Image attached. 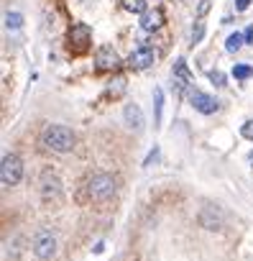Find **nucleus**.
<instances>
[{
  "mask_svg": "<svg viewBox=\"0 0 253 261\" xmlns=\"http://www.w3.org/2000/svg\"><path fill=\"white\" fill-rule=\"evenodd\" d=\"M233 77L235 80H248V77H253V67L250 64H235L233 67Z\"/></svg>",
  "mask_w": 253,
  "mask_h": 261,
  "instance_id": "a211bd4d",
  "label": "nucleus"
},
{
  "mask_svg": "<svg viewBox=\"0 0 253 261\" xmlns=\"http://www.w3.org/2000/svg\"><path fill=\"white\" fill-rule=\"evenodd\" d=\"M210 3H212V0H202V3L197 6V16H200V18H202V16L210 11Z\"/></svg>",
  "mask_w": 253,
  "mask_h": 261,
  "instance_id": "b1692460",
  "label": "nucleus"
},
{
  "mask_svg": "<svg viewBox=\"0 0 253 261\" xmlns=\"http://www.w3.org/2000/svg\"><path fill=\"white\" fill-rule=\"evenodd\" d=\"M23 177V162L18 154H6L3 164H0V182L6 187H16Z\"/></svg>",
  "mask_w": 253,
  "mask_h": 261,
  "instance_id": "7ed1b4c3",
  "label": "nucleus"
},
{
  "mask_svg": "<svg viewBox=\"0 0 253 261\" xmlns=\"http://www.w3.org/2000/svg\"><path fill=\"white\" fill-rule=\"evenodd\" d=\"M205 39V23L202 21H197L194 23V29H192V44H200Z\"/></svg>",
  "mask_w": 253,
  "mask_h": 261,
  "instance_id": "6ab92c4d",
  "label": "nucleus"
},
{
  "mask_svg": "<svg viewBox=\"0 0 253 261\" xmlns=\"http://www.w3.org/2000/svg\"><path fill=\"white\" fill-rule=\"evenodd\" d=\"M161 110H164V92L161 87L154 90V115H156V125L161 123Z\"/></svg>",
  "mask_w": 253,
  "mask_h": 261,
  "instance_id": "dca6fc26",
  "label": "nucleus"
},
{
  "mask_svg": "<svg viewBox=\"0 0 253 261\" xmlns=\"http://www.w3.org/2000/svg\"><path fill=\"white\" fill-rule=\"evenodd\" d=\"M156 159H159V146H154V151H151V154L146 156V162H144V167H151V164H154Z\"/></svg>",
  "mask_w": 253,
  "mask_h": 261,
  "instance_id": "5701e85b",
  "label": "nucleus"
},
{
  "mask_svg": "<svg viewBox=\"0 0 253 261\" xmlns=\"http://www.w3.org/2000/svg\"><path fill=\"white\" fill-rule=\"evenodd\" d=\"M248 162H250V164H253V151H250V154H248Z\"/></svg>",
  "mask_w": 253,
  "mask_h": 261,
  "instance_id": "bb28decb",
  "label": "nucleus"
},
{
  "mask_svg": "<svg viewBox=\"0 0 253 261\" xmlns=\"http://www.w3.org/2000/svg\"><path fill=\"white\" fill-rule=\"evenodd\" d=\"M123 3V8L128 11V13H138V16H144L149 8H146V0H120Z\"/></svg>",
  "mask_w": 253,
  "mask_h": 261,
  "instance_id": "4468645a",
  "label": "nucleus"
},
{
  "mask_svg": "<svg viewBox=\"0 0 253 261\" xmlns=\"http://www.w3.org/2000/svg\"><path fill=\"white\" fill-rule=\"evenodd\" d=\"M95 64H97L100 72H113V69L120 67V57H118V51H113L110 46H100V49H97V57H95Z\"/></svg>",
  "mask_w": 253,
  "mask_h": 261,
  "instance_id": "0eeeda50",
  "label": "nucleus"
},
{
  "mask_svg": "<svg viewBox=\"0 0 253 261\" xmlns=\"http://www.w3.org/2000/svg\"><path fill=\"white\" fill-rule=\"evenodd\" d=\"M154 59H156V51H154L151 46H138V49L128 57V64H131L133 69H149V67L154 64Z\"/></svg>",
  "mask_w": 253,
  "mask_h": 261,
  "instance_id": "6e6552de",
  "label": "nucleus"
},
{
  "mask_svg": "<svg viewBox=\"0 0 253 261\" xmlns=\"http://www.w3.org/2000/svg\"><path fill=\"white\" fill-rule=\"evenodd\" d=\"M200 225L205 228V230H222L225 228V213L217 207V205H205L202 210H200Z\"/></svg>",
  "mask_w": 253,
  "mask_h": 261,
  "instance_id": "39448f33",
  "label": "nucleus"
},
{
  "mask_svg": "<svg viewBox=\"0 0 253 261\" xmlns=\"http://www.w3.org/2000/svg\"><path fill=\"white\" fill-rule=\"evenodd\" d=\"M23 26V16L21 13H6V29L8 31H18Z\"/></svg>",
  "mask_w": 253,
  "mask_h": 261,
  "instance_id": "f3484780",
  "label": "nucleus"
},
{
  "mask_svg": "<svg viewBox=\"0 0 253 261\" xmlns=\"http://www.w3.org/2000/svg\"><path fill=\"white\" fill-rule=\"evenodd\" d=\"M161 23H164V13L156 8V11H146L144 16H141V29L146 31V34H154L156 29H161Z\"/></svg>",
  "mask_w": 253,
  "mask_h": 261,
  "instance_id": "ddd939ff",
  "label": "nucleus"
},
{
  "mask_svg": "<svg viewBox=\"0 0 253 261\" xmlns=\"http://www.w3.org/2000/svg\"><path fill=\"white\" fill-rule=\"evenodd\" d=\"M240 134H243V139L253 141V120H245V123L240 125Z\"/></svg>",
  "mask_w": 253,
  "mask_h": 261,
  "instance_id": "412c9836",
  "label": "nucleus"
},
{
  "mask_svg": "<svg viewBox=\"0 0 253 261\" xmlns=\"http://www.w3.org/2000/svg\"><path fill=\"white\" fill-rule=\"evenodd\" d=\"M174 85L179 87V90H184V87H189L192 85V72H189V67H187V62L184 59H177V64H174Z\"/></svg>",
  "mask_w": 253,
  "mask_h": 261,
  "instance_id": "f8f14e48",
  "label": "nucleus"
},
{
  "mask_svg": "<svg viewBox=\"0 0 253 261\" xmlns=\"http://www.w3.org/2000/svg\"><path fill=\"white\" fill-rule=\"evenodd\" d=\"M69 39H72V44H74L77 51H85L87 44H90V39H92V31H90L87 23H74L72 31H69Z\"/></svg>",
  "mask_w": 253,
  "mask_h": 261,
  "instance_id": "1a4fd4ad",
  "label": "nucleus"
},
{
  "mask_svg": "<svg viewBox=\"0 0 253 261\" xmlns=\"http://www.w3.org/2000/svg\"><path fill=\"white\" fill-rule=\"evenodd\" d=\"M248 6H250V0H235V11H238V13L248 11Z\"/></svg>",
  "mask_w": 253,
  "mask_h": 261,
  "instance_id": "393cba45",
  "label": "nucleus"
},
{
  "mask_svg": "<svg viewBox=\"0 0 253 261\" xmlns=\"http://www.w3.org/2000/svg\"><path fill=\"white\" fill-rule=\"evenodd\" d=\"M210 80H212L217 87H225V74H222L220 69H212V72H210Z\"/></svg>",
  "mask_w": 253,
  "mask_h": 261,
  "instance_id": "4be33fe9",
  "label": "nucleus"
},
{
  "mask_svg": "<svg viewBox=\"0 0 253 261\" xmlns=\"http://www.w3.org/2000/svg\"><path fill=\"white\" fill-rule=\"evenodd\" d=\"M123 118H125V125L128 128H133V130H144V110L136 105V102H131V105H125V110H123Z\"/></svg>",
  "mask_w": 253,
  "mask_h": 261,
  "instance_id": "9b49d317",
  "label": "nucleus"
},
{
  "mask_svg": "<svg viewBox=\"0 0 253 261\" xmlns=\"http://www.w3.org/2000/svg\"><path fill=\"white\" fill-rule=\"evenodd\" d=\"M85 192H87V200H92V202H105V200H110V197L115 195V177L100 172V174H95V177L87 179Z\"/></svg>",
  "mask_w": 253,
  "mask_h": 261,
  "instance_id": "f03ea898",
  "label": "nucleus"
},
{
  "mask_svg": "<svg viewBox=\"0 0 253 261\" xmlns=\"http://www.w3.org/2000/svg\"><path fill=\"white\" fill-rule=\"evenodd\" d=\"M41 144L54 154H69L74 149V134L67 125H46L41 130Z\"/></svg>",
  "mask_w": 253,
  "mask_h": 261,
  "instance_id": "f257e3e1",
  "label": "nucleus"
},
{
  "mask_svg": "<svg viewBox=\"0 0 253 261\" xmlns=\"http://www.w3.org/2000/svg\"><path fill=\"white\" fill-rule=\"evenodd\" d=\"M123 90H125V80H123V77H115V80L110 82V92H113V95H120Z\"/></svg>",
  "mask_w": 253,
  "mask_h": 261,
  "instance_id": "aec40b11",
  "label": "nucleus"
},
{
  "mask_svg": "<svg viewBox=\"0 0 253 261\" xmlns=\"http://www.w3.org/2000/svg\"><path fill=\"white\" fill-rule=\"evenodd\" d=\"M189 102H192L194 110H200L202 115H212V113L217 110V100H215L212 95L202 92V90H192V92H189Z\"/></svg>",
  "mask_w": 253,
  "mask_h": 261,
  "instance_id": "423d86ee",
  "label": "nucleus"
},
{
  "mask_svg": "<svg viewBox=\"0 0 253 261\" xmlns=\"http://www.w3.org/2000/svg\"><path fill=\"white\" fill-rule=\"evenodd\" d=\"M243 36H245V44H253V23L248 26V31H245Z\"/></svg>",
  "mask_w": 253,
  "mask_h": 261,
  "instance_id": "a878e982",
  "label": "nucleus"
},
{
  "mask_svg": "<svg viewBox=\"0 0 253 261\" xmlns=\"http://www.w3.org/2000/svg\"><path fill=\"white\" fill-rule=\"evenodd\" d=\"M41 197L49 202V200H59L62 197V182L57 179V177H51V174H44V179H41Z\"/></svg>",
  "mask_w": 253,
  "mask_h": 261,
  "instance_id": "9d476101",
  "label": "nucleus"
},
{
  "mask_svg": "<svg viewBox=\"0 0 253 261\" xmlns=\"http://www.w3.org/2000/svg\"><path fill=\"white\" fill-rule=\"evenodd\" d=\"M34 253H36V258H41V261H49V258L57 253V236H54L49 228H44V230L36 233V238H34Z\"/></svg>",
  "mask_w": 253,
  "mask_h": 261,
  "instance_id": "20e7f679",
  "label": "nucleus"
},
{
  "mask_svg": "<svg viewBox=\"0 0 253 261\" xmlns=\"http://www.w3.org/2000/svg\"><path fill=\"white\" fill-rule=\"evenodd\" d=\"M243 44H245V36H243V34H238V31H235V34H230V36L225 39V49H228L230 54H235Z\"/></svg>",
  "mask_w": 253,
  "mask_h": 261,
  "instance_id": "2eb2a0df",
  "label": "nucleus"
}]
</instances>
